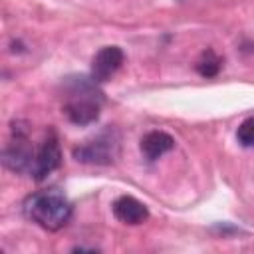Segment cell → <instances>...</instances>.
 Returning <instances> with one entry per match:
<instances>
[{"mask_svg": "<svg viewBox=\"0 0 254 254\" xmlns=\"http://www.w3.org/2000/svg\"><path fill=\"white\" fill-rule=\"evenodd\" d=\"M125 54L119 46H103L91 60V79L95 83L109 81L121 67Z\"/></svg>", "mask_w": 254, "mask_h": 254, "instance_id": "obj_6", "label": "cell"}, {"mask_svg": "<svg viewBox=\"0 0 254 254\" xmlns=\"http://www.w3.org/2000/svg\"><path fill=\"white\" fill-rule=\"evenodd\" d=\"M24 214L28 220L48 232L62 230L71 218V202L58 189H44L32 192L24 200Z\"/></svg>", "mask_w": 254, "mask_h": 254, "instance_id": "obj_1", "label": "cell"}, {"mask_svg": "<svg viewBox=\"0 0 254 254\" xmlns=\"http://www.w3.org/2000/svg\"><path fill=\"white\" fill-rule=\"evenodd\" d=\"M194 67L202 77H214V75H218V71L222 67V58H218L212 50H206L200 54Z\"/></svg>", "mask_w": 254, "mask_h": 254, "instance_id": "obj_9", "label": "cell"}, {"mask_svg": "<svg viewBox=\"0 0 254 254\" xmlns=\"http://www.w3.org/2000/svg\"><path fill=\"white\" fill-rule=\"evenodd\" d=\"M64 115L73 125H91L99 119L101 93L91 77H75L67 81V97L64 103Z\"/></svg>", "mask_w": 254, "mask_h": 254, "instance_id": "obj_2", "label": "cell"}, {"mask_svg": "<svg viewBox=\"0 0 254 254\" xmlns=\"http://www.w3.org/2000/svg\"><path fill=\"white\" fill-rule=\"evenodd\" d=\"M62 163V149H60V141L56 137V133H50L42 145L36 149V157L32 163V179L34 181H44L50 173H54Z\"/></svg>", "mask_w": 254, "mask_h": 254, "instance_id": "obj_5", "label": "cell"}, {"mask_svg": "<svg viewBox=\"0 0 254 254\" xmlns=\"http://www.w3.org/2000/svg\"><path fill=\"white\" fill-rule=\"evenodd\" d=\"M236 139L242 147H254V115L246 117L236 131Z\"/></svg>", "mask_w": 254, "mask_h": 254, "instance_id": "obj_10", "label": "cell"}, {"mask_svg": "<svg viewBox=\"0 0 254 254\" xmlns=\"http://www.w3.org/2000/svg\"><path fill=\"white\" fill-rule=\"evenodd\" d=\"M111 210H113V216L123 222V224H143L147 218H149V208L145 202H141L139 198L131 196V194H121L113 200L111 204Z\"/></svg>", "mask_w": 254, "mask_h": 254, "instance_id": "obj_7", "label": "cell"}, {"mask_svg": "<svg viewBox=\"0 0 254 254\" xmlns=\"http://www.w3.org/2000/svg\"><path fill=\"white\" fill-rule=\"evenodd\" d=\"M34 157H36V149L30 143L26 129L14 125L12 127V139L6 143L4 151H2L4 167L12 173H30Z\"/></svg>", "mask_w": 254, "mask_h": 254, "instance_id": "obj_4", "label": "cell"}, {"mask_svg": "<svg viewBox=\"0 0 254 254\" xmlns=\"http://www.w3.org/2000/svg\"><path fill=\"white\" fill-rule=\"evenodd\" d=\"M119 149H121L119 131L113 129V127H107L101 133H97L93 139L83 141L81 145H77L71 153H73V159L77 163L113 165L117 161V157H119Z\"/></svg>", "mask_w": 254, "mask_h": 254, "instance_id": "obj_3", "label": "cell"}, {"mask_svg": "<svg viewBox=\"0 0 254 254\" xmlns=\"http://www.w3.org/2000/svg\"><path fill=\"white\" fill-rule=\"evenodd\" d=\"M171 149H175V139L165 131L153 129L141 137V153L147 161H157Z\"/></svg>", "mask_w": 254, "mask_h": 254, "instance_id": "obj_8", "label": "cell"}]
</instances>
